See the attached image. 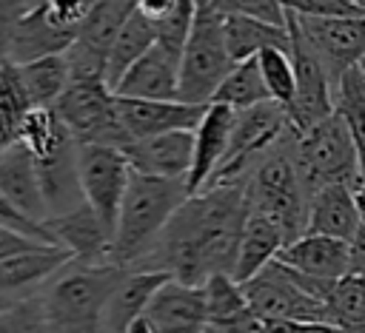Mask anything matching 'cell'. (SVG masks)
<instances>
[{
    "mask_svg": "<svg viewBox=\"0 0 365 333\" xmlns=\"http://www.w3.org/2000/svg\"><path fill=\"white\" fill-rule=\"evenodd\" d=\"M234 114L237 111L222 102H208L202 120L194 128V159H191V171L185 176L188 194H200L208 185V179L214 176V171L220 168V162L228 151Z\"/></svg>",
    "mask_w": 365,
    "mask_h": 333,
    "instance_id": "20",
    "label": "cell"
},
{
    "mask_svg": "<svg viewBox=\"0 0 365 333\" xmlns=\"http://www.w3.org/2000/svg\"><path fill=\"white\" fill-rule=\"evenodd\" d=\"M37 174H40V188H43V199H46V211L48 219L68 213L80 205H86L83 199V188H80V168H77V142H66L60 151H54L46 159H37Z\"/></svg>",
    "mask_w": 365,
    "mask_h": 333,
    "instance_id": "25",
    "label": "cell"
},
{
    "mask_svg": "<svg viewBox=\"0 0 365 333\" xmlns=\"http://www.w3.org/2000/svg\"><path fill=\"white\" fill-rule=\"evenodd\" d=\"M40 245L43 242H37V239L26 236L23 231H14V228H9V225L0 222V262L3 259H11L17 253H26L31 248H40Z\"/></svg>",
    "mask_w": 365,
    "mask_h": 333,
    "instance_id": "41",
    "label": "cell"
},
{
    "mask_svg": "<svg viewBox=\"0 0 365 333\" xmlns=\"http://www.w3.org/2000/svg\"><path fill=\"white\" fill-rule=\"evenodd\" d=\"M205 333H222V330H217V327H205Z\"/></svg>",
    "mask_w": 365,
    "mask_h": 333,
    "instance_id": "47",
    "label": "cell"
},
{
    "mask_svg": "<svg viewBox=\"0 0 365 333\" xmlns=\"http://www.w3.org/2000/svg\"><path fill=\"white\" fill-rule=\"evenodd\" d=\"M31 108L34 105L20 83L17 63H0V157L20 142V125Z\"/></svg>",
    "mask_w": 365,
    "mask_h": 333,
    "instance_id": "32",
    "label": "cell"
},
{
    "mask_svg": "<svg viewBox=\"0 0 365 333\" xmlns=\"http://www.w3.org/2000/svg\"><path fill=\"white\" fill-rule=\"evenodd\" d=\"M77 168H80V188L86 205L100 216V222L111 231L117 228L120 205L128 191L134 168L128 165L125 154L114 145H77Z\"/></svg>",
    "mask_w": 365,
    "mask_h": 333,
    "instance_id": "10",
    "label": "cell"
},
{
    "mask_svg": "<svg viewBox=\"0 0 365 333\" xmlns=\"http://www.w3.org/2000/svg\"><path fill=\"white\" fill-rule=\"evenodd\" d=\"M180 57L154 40V46L117 80V97L134 100H180Z\"/></svg>",
    "mask_w": 365,
    "mask_h": 333,
    "instance_id": "16",
    "label": "cell"
},
{
    "mask_svg": "<svg viewBox=\"0 0 365 333\" xmlns=\"http://www.w3.org/2000/svg\"><path fill=\"white\" fill-rule=\"evenodd\" d=\"M188 196L191 194L185 188V179H163L134 171L120 205L111 242V262L128 270L137 268L151 253L163 228Z\"/></svg>",
    "mask_w": 365,
    "mask_h": 333,
    "instance_id": "3",
    "label": "cell"
},
{
    "mask_svg": "<svg viewBox=\"0 0 365 333\" xmlns=\"http://www.w3.org/2000/svg\"><path fill=\"white\" fill-rule=\"evenodd\" d=\"M285 14L294 17H314V20H328V17H356L365 14V6L356 0H279Z\"/></svg>",
    "mask_w": 365,
    "mask_h": 333,
    "instance_id": "38",
    "label": "cell"
},
{
    "mask_svg": "<svg viewBox=\"0 0 365 333\" xmlns=\"http://www.w3.org/2000/svg\"><path fill=\"white\" fill-rule=\"evenodd\" d=\"M336 114L351 131L359 157V179H365V74L359 65L348 68L336 85Z\"/></svg>",
    "mask_w": 365,
    "mask_h": 333,
    "instance_id": "33",
    "label": "cell"
},
{
    "mask_svg": "<svg viewBox=\"0 0 365 333\" xmlns=\"http://www.w3.org/2000/svg\"><path fill=\"white\" fill-rule=\"evenodd\" d=\"M77 145H114L125 148L131 139L117 114V94L106 83V77L94 74H71L66 91L51 105Z\"/></svg>",
    "mask_w": 365,
    "mask_h": 333,
    "instance_id": "5",
    "label": "cell"
},
{
    "mask_svg": "<svg viewBox=\"0 0 365 333\" xmlns=\"http://www.w3.org/2000/svg\"><path fill=\"white\" fill-rule=\"evenodd\" d=\"M74 28L60 26L43 0H37L14 26L11 46H9V60L11 63H31L48 54H63L74 43Z\"/></svg>",
    "mask_w": 365,
    "mask_h": 333,
    "instance_id": "21",
    "label": "cell"
},
{
    "mask_svg": "<svg viewBox=\"0 0 365 333\" xmlns=\"http://www.w3.org/2000/svg\"><path fill=\"white\" fill-rule=\"evenodd\" d=\"M354 202H356V211H359V219L365 222V179H359L354 185Z\"/></svg>",
    "mask_w": 365,
    "mask_h": 333,
    "instance_id": "44",
    "label": "cell"
},
{
    "mask_svg": "<svg viewBox=\"0 0 365 333\" xmlns=\"http://www.w3.org/2000/svg\"><path fill=\"white\" fill-rule=\"evenodd\" d=\"M17 71H20V83L34 108H51L71 80V65H68L66 51L48 54L31 63H17Z\"/></svg>",
    "mask_w": 365,
    "mask_h": 333,
    "instance_id": "31",
    "label": "cell"
},
{
    "mask_svg": "<svg viewBox=\"0 0 365 333\" xmlns=\"http://www.w3.org/2000/svg\"><path fill=\"white\" fill-rule=\"evenodd\" d=\"M359 71H362V74H365V60H362V63H359Z\"/></svg>",
    "mask_w": 365,
    "mask_h": 333,
    "instance_id": "48",
    "label": "cell"
},
{
    "mask_svg": "<svg viewBox=\"0 0 365 333\" xmlns=\"http://www.w3.org/2000/svg\"><path fill=\"white\" fill-rule=\"evenodd\" d=\"M257 63H259V74L268 88V97L279 102L282 108H288L294 100V88H297L291 48H262L257 54Z\"/></svg>",
    "mask_w": 365,
    "mask_h": 333,
    "instance_id": "36",
    "label": "cell"
},
{
    "mask_svg": "<svg viewBox=\"0 0 365 333\" xmlns=\"http://www.w3.org/2000/svg\"><path fill=\"white\" fill-rule=\"evenodd\" d=\"M208 105L182 100H134L117 97V114L128 139H145L168 131H194Z\"/></svg>",
    "mask_w": 365,
    "mask_h": 333,
    "instance_id": "15",
    "label": "cell"
},
{
    "mask_svg": "<svg viewBox=\"0 0 365 333\" xmlns=\"http://www.w3.org/2000/svg\"><path fill=\"white\" fill-rule=\"evenodd\" d=\"M165 279H168V273H163V270H148V268L125 270V276L111 290V296L103 307L100 333H125V327L131 322L145 316V307H148L151 296L157 293V287Z\"/></svg>",
    "mask_w": 365,
    "mask_h": 333,
    "instance_id": "24",
    "label": "cell"
},
{
    "mask_svg": "<svg viewBox=\"0 0 365 333\" xmlns=\"http://www.w3.org/2000/svg\"><path fill=\"white\" fill-rule=\"evenodd\" d=\"M74 137L68 134V128L63 125V120L57 117L54 108H31L23 117L20 125V142L29 148V154L34 159H46L54 151H60L66 142H71Z\"/></svg>",
    "mask_w": 365,
    "mask_h": 333,
    "instance_id": "35",
    "label": "cell"
},
{
    "mask_svg": "<svg viewBox=\"0 0 365 333\" xmlns=\"http://www.w3.org/2000/svg\"><path fill=\"white\" fill-rule=\"evenodd\" d=\"M356 3H359V6H365V0H356Z\"/></svg>",
    "mask_w": 365,
    "mask_h": 333,
    "instance_id": "49",
    "label": "cell"
},
{
    "mask_svg": "<svg viewBox=\"0 0 365 333\" xmlns=\"http://www.w3.org/2000/svg\"><path fill=\"white\" fill-rule=\"evenodd\" d=\"M277 262L308 279L334 282L351 270V242L322 233H302L279 250Z\"/></svg>",
    "mask_w": 365,
    "mask_h": 333,
    "instance_id": "19",
    "label": "cell"
},
{
    "mask_svg": "<svg viewBox=\"0 0 365 333\" xmlns=\"http://www.w3.org/2000/svg\"><path fill=\"white\" fill-rule=\"evenodd\" d=\"M157 40V20L145 17L143 11H131L125 26L120 28L111 51H108V60H106V83L114 88L117 80L154 46Z\"/></svg>",
    "mask_w": 365,
    "mask_h": 333,
    "instance_id": "30",
    "label": "cell"
},
{
    "mask_svg": "<svg viewBox=\"0 0 365 333\" xmlns=\"http://www.w3.org/2000/svg\"><path fill=\"white\" fill-rule=\"evenodd\" d=\"M134 9H137V0H94L91 3L88 14L77 26L74 43L66 51L71 74L106 77L108 51Z\"/></svg>",
    "mask_w": 365,
    "mask_h": 333,
    "instance_id": "13",
    "label": "cell"
},
{
    "mask_svg": "<svg viewBox=\"0 0 365 333\" xmlns=\"http://www.w3.org/2000/svg\"><path fill=\"white\" fill-rule=\"evenodd\" d=\"M71 262V253L57 245H40L0 262V293L9 299L34 296L54 273Z\"/></svg>",
    "mask_w": 365,
    "mask_h": 333,
    "instance_id": "22",
    "label": "cell"
},
{
    "mask_svg": "<svg viewBox=\"0 0 365 333\" xmlns=\"http://www.w3.org/2000/svg\"><path fill=\"white\" fill-rule=\"evenodd\" d=\"M288 131H291L288 114L274 100L237 111L234 114L231 139H228V151H225L220 168L214 171V176L208 179L205 188H211V185H228V182H248V176L257 168V162Z\"/></svg>",
    "mask_w": 365,
    "mask_h": 333,
    "instance_id": "8",
    "label": "cell"
},
{
    "mask_svg": "<svg viewBox=\"0 0 365 333\" xmlns=\"http://www.w3.org/2000/svg\"><path fill=\"white\" fill-rule=\"evenodd\" d=\"M299 37L311 46V51L325 65L334 85H339L342 74L365 60V14L356 17H294L288 14Z\"/></svg>",
    "mask_w": 365,
    "mask_h": 333,
    "instance_id": "12",
    "label": "cell"
},
{
    "mask_svg": "<svg viewBox=\"0 0 365 333\" xmlns=\"http://www.w3.org/2000/svg\"><path fill=\"white\" fill-rule=\"evenodd\" d=\"M37 0H0V63L9 60V46L17 20L34 6Z\"/></svg>",
    "mask_w": 365,
    "mask_h": 333,
    "instance_id": "39",
    "label": "cell"
},
{
    "mask_svg": "<svg viewBox=\"0 0 365 333\" xmlns=\"http://www.w3.org/2000/svg\"><path fill=\"white\" fill-rule=\"evenodd\" d=\"M145 319L157 333H205V287L168 276L151 296Z\"/></svg>",
    "mask_w": 365,
    "mask_h": 333,
    "instance_id": "14",
    "label": "cell"
},
{
    "mask_svg": "<svg viewBox=\"0 0 365 333\" xmlns=\"http://www.w3.org/2000/svg\"><path fill=\"white\" fill-rule=\"evenodd\" d=\"M348 273L365 276V222L359 225L356 236L351 239V270Z\"/></svg>",
    "mask_w": 365,
    "mask_h": 333,
    "instance_id": "42",
    "label": "cell"
},
{
    "mask_svg": "<svg viewBox=\"0 0 365 333\" xmlns=\"http://www.w3.org/2000/svg\"><path fill=\"white\" fill-rule=\"evenodd\" d=\"M268 100L271 97H268L265 83H262L259 63H257V57H251V60L234 63V68L225 74V80L220 83L211 102H222L234 111H242V108H251V105H259Z\"/></svg>",
    "mask_w": 365,
    "mask_h": 333,
    "instance_id": "34",
    "label": "cell"
},
{
    "mask_svg": "<svg viewBox=\"0 0 365 333\" xmlns=\"http://www.w3.org/2000/svg\"><path fill=\"white\" fill-rule=\"evenodd\" d=\"M288 31H291V60H294L297 88H294V100L285 108V114H288L291 128L297 134H302L311 125H317V122H322L325 117L334 114V108H336V85L328 77V71L319 63V57L311 51V46L299 37V31L294 28L291 20H288Z\"/></svg>",
    "mask_w": 365,
    "mask_h": 333,
    "instance_id": "11",
    "label": "cell"
},
{
    "mask_svg": "<svg viewBox=\"0 0 365 333\" xmlns=\"http://www.w3.org/2000/svg\"><path fill=\"white\" fill-rule=\"evenodd\" d=\"M359 225L362 219L354 202V185H345V182L325 185L311 196L305 233H322V236H336L351 242Z\"/></svg>",
    "mask_w": 365,
    "mask_h": 333,
    "instance_id": "26",
    "label": "cell"
},
{
    "mask_svg": "<svg viewBox=\"0 0 365 333\" xmlns=\"http://www.w3.org/2000/svg\"><path fill=\"white\" fill-rule=\"evenodd\" d=\"M222 31H225V46L234 63L257 57L262 48H291V31L285 26H274L257 17H242V14H222Z\"/></svg>",
    "mask_w": 365,
    "mask_h": 333,
    "instance_id": "28",
    "label": "cell"
},
{
    "mask_svg": "<svg viewBox=\"0 0 365 333\" xmlns=\"http://www.w3.org/2000/svg\"><path fill=\"white\" fill-rule=\"evenodd\" d=\"M297 131L291 128L251 171L245 182L248 208L268 216L285 236V245L305 233L311 194L302 182L297 154H294Z\"/></svg>",
    "mask_w": 365,
    "mask_h": 333,
    "instance_id": "4",
    "label": "cell"
},
{
    "mask_svg": "<svg viewBox=\"0 0 365 333\" xmlns=\"http://www.w3.org/2000/svg\"><path fill=\"white\" fill-rule=\"evenodd\" d=\"M128 268L114 262H68L40 290L37 302L48 333H100L103 307Z\"/></svg>",
    "mask_w": 365,
    "mask_h": 333,
    "instance_id": "2",
    "label": "cell"
},
{
    "mask_svg": "<svg viewBox=\"0 0 365 333\" xmlns=\"http://www.w3.org/2000/svg\"><path fill=\"white\" fill-rule=\"evenodd\" d=\"M245 216V182L211 185L191 194L137 268L163 270L188 285H205L214 273H234Z\"/></svg>",
    "mask_w": 365,
    "mask_h": 333,
    "instance_id": "1",
    "label": "cell"
},
{
    "mask_svg": "<svg viewBox=\"0 0 365 333\" xmlns=\"http://www.w3.org/2000/svg\"><path fill=\"white\" fill-rule=\"evenodd\" d=\"M294 154H297V165H299L302 182L311 196L325 185H336V182L356 185L359 182L356 145L351 139L345 120L336 114V108L322 122L297 134Z\"/></svg>",
    "mask_w": 365,
    "mask_h": 333,
    "instance_id": "7",
    "label": "cell"
},
{
    "mask_svg": "<svg viewBox=\"0 0 365 333\" xmlns=\"http://www.w3.org/2000/svg\"><path fill=\"white\" fill-rule=\"evenodd\" d=\"M262 333H348V330L319 319H274V322H262Z\"/></svg>",
    "mask_w": 365,
    "mask_h": 333,
    "instance_id": "40",
    "label": "cell"
},
{
    "mask_svg": "<svg viewBox=\"0 0 365 333\" xmlns=\"http://www.w3.org/2000/svg\"><path fill=\"white\" fill-rule=\"evenodd\" d=\"M202 287H205L208 327H217L222 333H240L254 319L245 290L231 273H214L205 279Z\"/></svg>",
    "mask_w": 365,
    "mask_h": 333,
    "instance_id": "29",
    "label": "cell"
},
{
    "mask_svg": "<svg viewBox=\"0 0 365 333\" xmlns=\"http://www.w3.org/2000/svg\"><path fill=\"white\" fill-rule=\"evenodd\" d=\"M46 225H48L54 245L68 250L74 262H86V265L111 262L114 236L88 205H80L68 213L51 216V219H46Z\"/></svg>",
    "mask_w": 365,
    "mask_h": 333,
    "instance_id": "17",
    "label": "cell"
},
{
    "mask_svg": "<svg viewBox=\"0 0 365 333\" xmlns=\"http://www.w3.org/2000/svg\"><path fill=\"white\" fill-rule=\"evenodd\" d=\"M231 68L234 60L225 46L222 14L208 9L205 3H197L194 23L180 57V100L208 105Z\"/></svg>",
    "mask_w": 365,
    "mask_h": 333,
    "instance_id": "6",
    "label": "cell"
},
{
    "mask_svg": "<svg viewBox=\"0 0 365 333\" xmlns=\"http://www.w3.org/2000/svg\"><path fill=\"white\" fill-rule=\"evenodd\" d=\"M174 3L177 0H137V11H143L151 20H163L174 9Z\"/></svg>",
    "mask_w": 365,
    "mask_h": 333,
    "instance_id": "43",
    "label": "cell"
},
{
    "mask_svg": "<svg viewBox=\"0 0 365 333\" xmlns=\"http://www.w3.org/2000/svg\"><path fill=\"white\" fill-rule=\"evenodd\" d=\"M125 333H157V330L151 327V322H148L145 316H140L137 322H131V324L125 327Z\"/></svg>",
    "mask_w": 365,
    "mask_h": 333,
    "instance_id": "45",
    "label": "cell"
},
{
    "mask_svg": "<svg viewBox=\"0 0 365 333\" xmlns=\"http://www.w3.org/2000/svg\"><path fill=\"white\" fill-rule=\"evenodd\" d=\"M285 248V236L282 231L262 216L259 211L248 208V216L242 222V233H240V248H237V265H234V279L237 282H248L251 276H257L265 265H271L279 250Z\"/></svg>",
    "mask_w": 365,
    "mask_h": 333,
    "instance_id": "27",
    "label": "cell"
},
{
    "mask_svg": "<svg viewBox=\"0 0 365 333\" xmlns=\"http://www.w3.org/2000/svg\"><path fill=\"white\" fill-rule=\"evenodd\" d=\"M248 299V307L257 319L274 322V319H319V322H334L331 307L314 296L311 290L302 287L294 270L279 265L277 259L265 265L257 276L248 282H240ZM336 324V322H334Z\"/></svg>",
    "mask_w": 365,
    "mask_h": 333,
    "instance_id": "9",
    "label": "cell"
},
{
    "mask_svg": "<svg viewBox=\"0 0 365 333\" xmlns=\"http://www.w3.org/2000/svg\"><path fill=\"white\" fill-rule=\"evenodd\" d=\"M205 3L208 9L220 11V14H242V17H257L274 26H285L288 14L282 9L279 0H197Z\"/></svg>",
    "mask_w": 365,
    "mask_h": 333,
    "instance_id": "37",
    "label": "cell"
},
{
    "mask_svg": "<svg viewBox=\"0 0 365 333\" xmlns=\"http://www.w3.org/2000/svg\"><path fill=\"white\" fill-rule=\"evenodd\" d=\"M0 199H6L11 208L20 213L46 222V199L40 188V174H37V159L29 154L23 142L11 145L0 157Z\"/></svg>",
    "mask_w": 365,
    "mask_h": 333,
    "instance_id": "23",
    "label": "cell"
},
{
    "mask_svg": "<svg viewBox=\"0 0 365 333\" xmlns=\"http://www.w3.org/2000/svg\"><path fill=\"white\" fill-rule=\"evenodd\" d=\"M123 154L137 174L185 179L194 159V131H168L145 139H131Z\"/></svg>",
    "mask_w": 365,
    "mask_h": 333,
    "instance_id": "18",
    "label": "cell"
},
{
    "mask_svg": "<svg viewBox=\"0 0 365 333\" xmlns=\"http://www.w3.org/2000/svg\"><path fill=\"white\" fill-rule=\"evenodd\" d=\"M14 302H17V299H9V296H3V293H0V316H3Z\"/></svg>",
    "mask_w": 365,
    "mask_h": 333,
    "instance_id": "46",
    "label": "cell"
}]
</instances>
